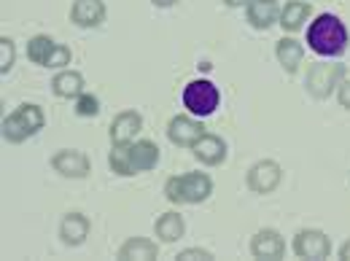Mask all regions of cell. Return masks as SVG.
Listing matches in <instances>:
<instances>
[{
    "label": "cell",
    "mask_w": 350,
    "mask_h": 261,
    "mask_svg": "<svg viewBox=\"0 0 350 261\" xmlns=\"http://www.w3.org/2000/svg\"><path fill=\"white\" fill-rule=\"evenodd\" d=\"M51 89H54L57 97H68V100L79 97L84 92V76L76 73V70H62L51 79Z\"/></svg>",
    "instance_id": "22"
},
{
    "label": "cell",
    "mask_w": 350,
    "mask_h": 261,
    "mask_svg": "<svg viewBox=\"0 0 350 261\" xmlns=\"http://www.w3.org/2000/svg\"><path fill=\"white\" fill-rule=\"evenodd\" d=\"M224 3H226L229 8H240V5H248L251 0H224Z\"/></svg>",
    "instance_id": "28"
},
{
    "label": "cell",
    "mask_w": 350,
    "mask_h": 261,
    "mask_svg": "<svg viewBox=\"0 0 350 261\" xmlns=\"http://www.w3.org/2000/svg\"><path fill=\"white\" fill-rule=\"evenodd\" d=\"M294 253L299 259H329L332 253V240L321 229H302L294 237Z\"/></svg>",
    "instance_id": "8"
},
{
    "label": "cell",
    "mask_w": 350,
    "mask_h": 261,
    "mask_svg": "<svg viewBox=\"0 0 350 261\" xmlns=\"http://www.w3.org/2000/svg\"><path fill=\"white\" fill-rule=\"evenodd\" d=\"M307 46L321 57H340L348 49V27L340 16L321 14L307 30Z\"/></svg>",
    "instance_id": "2"
},
{
    "label": "cell",
    "mask_w": 350,
    "mask_h": 261,
    "mask_svg": "<svg viewBox=\"0 0 350 261\" xmlns=\"http://www.w3.org/2000/svg\"><path fill=\"white\" fill-rule=\"evenodd\" d=\"M337 100H340V105H342V108H348L350 111V79L337 87Z\"/></svg>",
    "instance_id": "26"
},
{
    "label": "cell",
    "mask_w": 350,
    "mask_h": 261,
    "mask_svg": "<svg viewBox=\"0 0 350 261\" xmlns=\"http://www.w3.org/2000/svg\"><path fill=\"white\" fill-rule=\"evenodd\" d=\"M108 165L122 178L148 173L159 165V146L151 143V140H135L127 146H113V151L108 156Z\"/></svg>",
    "instance_id": "1"
},
{
    "label": "cell",
    "mask_w": 350,
    "mask_h": 261,
    "mask_svg": "<svg viewBox=\"0 0 350 261\" xmlns=\"http://www.w3.org/2000/svg\"><path fill=\"white\" fill-rule=\"evenodd\" d=\"M280 180H283V170H280V165L272 162V159L256 162V165L248 170V178H245V183H248V189H251L254 194H272V191L280 186Z\"/></svg>",
    "instance_id": "7"
},
{
    "label": "cell",
    "mask_w": 350,
    "mask_h": 261,
    "mask_svg": "<svg viewBox=\"0 0 350 261\" xmlns=\"http://www.w3.org/2000/svg\"><path fill=\"white\" fill-rule=\"evenodd\" d=\"M57 49H59V44H54L49 36H36V38H30V44H27V59H30L33 65L51 68V59L57 57Z\"/></svg>",
    "instance_id": "20"
},
{
    "label": "cell",
    "mask_w": 350,
    "mask_h": 261,
    "mask_svg": "<svg viewBox=\"0 0 350 261\" xmlns=\"http://www.w3.org/2000/svg\"><path fill=\"white\" fill-rule=\"evenodd\" d=\"M76 113L79 116H97L100 113V100L94 97V94H89V92H81L79 97H76Z\"/></svg>",
    "instance_id": "23"
},
{
    "label": "cell",
    "mask_w": 350,
    "mask_h": 261,
    "mask_svg": "<svg viewBox=\"0 0 350 261\" xmlns=\"http://www.w3.org/2000/svg\"><path fill=\"white\" fill-rule=\"evenodd\" d=\"M70 22L79 27H100L105 22V3L103 0H76L70 8Z\"/></svg>",
    "instance_id": "13"
},
{
    "label": "cell",
    "mask_w": 350,
    "mask_h": 261,
    "mask_svg": "<svg viewBox=\"0 0 350 261\" xmlns=\"http://www.w3.org/2000/svg\"><path fill=\"white\" fill-rule=\"evenodd\" d=\"M46 116L44 111L33 102H22L19 108H14L5 119H3V137L8 143H25L27 137L38 135L44 130Z\"/></svg>",
    "instance_id": "4"
},
{
    "label": "cell",
    "mask_w": 350,
    "mask_h": 261,
    "mask_svg": "<svg viewBox=\"0 0 350 261\" xmlns=\"http://www.w3.org/2000/svg\"><path fill=\"white\" fill-rule=\"evenodd\" d=\"M194 156L202 162V165H208V167H216L221 165L224 159H226V143L221 140L219 135H202L197 143H194Z\"/></svg>",
    "instance_id": "15"
},
{
    "label": "cell",
    "mask_w": 350,
    "mask_h": 261,
    "mask_svg": "<svg viewBox=\"0 0 350 261\" xmlns=\"http://www.w3.org/2000/svg\"><path fill=\"white\" fill-rule=\"evenodd\" d=\"M205 135V127L202 122L191 119V116H175L167 124V137L173 146H180V148H194V143Z\"/></svg>",
    "instance_id": "10"
},
{
    "label": "cell",
    "mask_w": 350,
    "mask_h": 261,
    "mask_svg": "<svg viewBox=\"0 0 350 261\" xmlns=\"http://www.w3.org/2000/svg\"><path fill=\"white\" fill-rule=\"evenodd\" d=\"M340 259H342V261H350V240L345 243V245H342V248H340Z\"/></svg>",
    "instance_id": "27"
},
{
    "label": "cell",
    "mask_w": 350,
    "mask_h": 261,
    "mask_svg": "<svg viewBox=\"0 0 350 261\" xmlns=\"http://www.w3.org/2000/svg\"><path fill=\"white\" fill-rule=\"evenodd\" d=\"M275 57H278V62L283 65L286 73H297L302 59H305V46L297 38H280L275 46Z\"/></svg>",
    "instance_id": "17"
},
{
    "label": "cell",
    "mask_w": 350,
    "mask_h": 261,
    "mask_svg": "<svg viewBox=\"0 0 350 261\" xmlns=\"http://www.w3.org/2000/svg\"><path fill=\"white\" fill-rule=\"evenodd\" d=\"M154 232L162 243H178L186 232V223H183V216L180 213H165V216L157 218L154 223Z\"/></svg>",
    "instance_id": "21"
},
{
    "label": "cell",
    "mask_w": 350,
    "mask_h": 261,
    "mask_svg": "<svg viewBox=\"0 0 350 261\" xmlns=\"http://www.w3.org/2000/svg\"><path fill=\"white\" fill-rule=\"evenodd\" d=\"M14 59H16V49H14V41L11 38H0V73L5 76L11 68H14Z\"/></svg>",
    "instance_id": "24"
},
{
    "label": "cell",
    "mask_w": 350,
    "mask_h": 261,
    "mask_svg": "<svg viewBox=\"0 0 350 261\" xmlns=\"http://www.w3.org/2000/svg\"><path fill=\"white\" fill-rule=\"evenodd\" d=\"M310 14H312L310 3H305V0H291V3H286V8L280 11V22H278V25H280L286 33H297V30L305 27Z\"/></svg>",
    "instance_id": "18"
},
{
    "label": "cell",
    "mask_w": 350,
    "mask_h": 261,
    "mask_svg": "<svg viewBox=\"0 0 350 261\" xmlns=\"http://www.w3.org/2000/svg\"><path fill=\"white\" fill-rule=\"evenodd\" d=\"M143 130V116L137 111H122L111 122V143L113 146H127L135 143V135Z\"/></svg>",
    "instance_id": "11"
},
{
    "label": "cell",
    "mask_w": 350,
    "mask_h": 261,
    "mask_svg": "<svg viewBox=\"0 0 350 261\" xmlns=\"http://www.w3.org/2000/svg\"><path fill=\"white\" fill-rule=\"evenodd\" d=\"M154 5H159V8H170V5H175L178 0H151Z\"/></svg>",
    "instance_id": "29"
},
{
    "label": "cell",
    "mask_w": 350,
    "mask_h": 261,
    "mask_svg": "<svg viewBox=\"0 0 350 261\" xmlns=\"http://www.w3.org/2000/svg\"><path fill=\"white\" fill-rule=\"evenodd\" d=\"M178 259L189 261V259H213V253L211 251H205V248H186V251H180L178 253Z\"/></svg>",
    "instance_id": "25"
},
{
    "label": "cell",
    "mask_w": 350,
    "mask_h": 261,
    "mask_svg": "<svg viewBox=\"0 0 350 261\" xmlns=\"http://www.w3.org/2000/svg\"><path fill=\"white\" fill-rule=\"evenodd\" d=\"M245 16H248L251 27H256V30H269V27L280 19L278 0H251V3L245 5Z\"/></svg>",
    "instance_id": "14"
},
{
    "label": "cell",
    "mask_w": 350,
    "mask_h": 261,
    "mask_svg": "<svg viewBox=\"0 0 350 261\" xmlns=\"http://www.w3.org/2000/svg\"><path fill=\"white\" fill-rule=\"evenodd\" d=\"M213 194V180L205 173L173 175L165 183V197L173 205H200Z\"/></svg>",
    "instance_id": "3"
},
{
    "label": "cell",
    "mask_w": 350,
    "mask_h": 261,
    "mask_svg": "<svg viewBox=\"0 0 350 261\" xmlns=\"http://www.w3.org/2000/svg\"><path fill=\"white\" fill-rule=\"evenodd\" d=\"M51 167L54 173H59L62 178H87L92 165H89V156L84 151H76V148H62L51 156Z\"/></svg>",
    "instance_id": "9"
},
{
    "label": "cell",
    "mask_w": 350,
    "mask_h": 261,
    "mask_svg": "<svg viewBox=\"0 0 350 261\" xmlns=\"http://www.w3.org/2000/svg\"><path fill=\"white\" fill-rule=\"evenodd\" d=\"M251 253H254L256 259H283L286 243H283L280 232H275V229H262V232H256L254 240H251Z\"/></svg>",
    "instance_id": "12"
},
{
    "label": "cell",
    "mask_w": 350,
    "mask_h": 261,
    "mask_svg": "<svg viewBox=\"0 0 350 261\" xmlns=\"http://www.w3.org/2000/svg\"><path fill=\"white\" fill-rule=\"evenodd\" d=\"M89 229H92V223L84 213H68L59 223V237L65 245H81L89 237Z\"/></svg>",
    "instance_id": "16"
},
{
    "label": "cell",
    "mask_w": 350,
    "mask_h": 261,
    "mask_svg": "<svg viewBox=\"0 0 350 261\" xmlns=\"http://www.w3.org/2000/svg\"><path fill=\"white\" fill-rule=\"evenodd\" d=\"M342 76H345V68H342V65L315 62V65H310V70H307L305 87L315 100H326L334 89L340 87V79H342Z\"/></svg>",
    "instance_id": "6"
},
{
    "label": "cell",
    "mask_w": 350,
    "mask_h": 261,
    "mask_svg": "<svg viewBox=\"0 0 350 261\" xmlns=\"http://www.w3.org/2000/svg\"><path fill=\"white\" fill-rule=\"evenodd\" d=\"M221 102V92L213 81L208 79H197L183 89V105L189 108V113L194 116H211Z\"/></svg>",
    "instance_id": "5"
},
{
    "label": "cell",
    "mask_w": 350,
    "mask_h": 261,
    "mask_svg": "<svg viewBox=\"0 0 350 261\" xmlns=\"http://www.w3.org/2000/svg\"><path fill=\"white\" fill-rule=\"evenodd\" d=\"M159 256V248L157 243L146 240V237H130L122 248H119V259L132 261V259H140V261H151Z\"/></svg>",
    "instance_id": "19"
}]
</instances>
